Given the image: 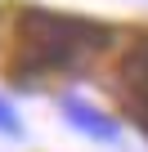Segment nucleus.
I'll return each mask as SVG.
<instances>
[{"instance_id":"1","label":"nucleus","mask_w":148,"mask_h":152,"mask_svg":"<svg viewBox=\"0 0 148 152\" xmlns=\"http://www.w3.org/2000/svg\"><path fill=\"white\" fill-rule=\"evenodd\" d=\"M63 112H67V121H72V125H81L85 134H94V139H103V143H112V139H117V125H112L103 112L85 107L81 99H63Z\"/></svg>"},{"instance_id":"2","label":"nucleus","mask_w":148,"mask_h":152,"mask_svg":"<svg viewBox=\"0 0 148 152\" xmlns=\"http://www.w3.org/2000/svg\"><path fill=\"white\" fill-rule=\"evenodd\" d=\"M23 125H18V116H14V107L5 103V99H0V134H18Z\"/></svg>"}]
</instances>
